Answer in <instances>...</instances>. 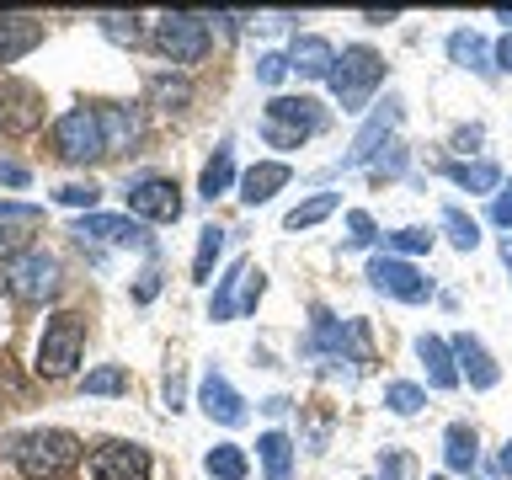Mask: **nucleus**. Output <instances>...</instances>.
Instances as JSON below:
<instances>
[{
  "instance_id": "2eb2a0df",
  "label": "nucleus",
  "mask_w": 512,
  "mask_h": 480,
  "mask_svg": "<svg viewBox=\"0 0 512 480\" xmlns=\"http://www.w3.org/2000/svg\"><path fill=\"white\" fill-rule=\"evenodd\" d=\"M395 123H400V102H395V96H384V107H379L374 118L363 123V134L352 139V150L342 155V171H352V166H368V160L379 155V144H384V134H390Z\"/></svg>"
},
{
  "instance_id": "dca6fc26",
  "label": "nucleus",
  "mask_w": 512,
  "mask_h": 480,
  "mask_svg": "<svg viewBox=\"0 0 512 480\" xmlns=\"http://www.w3.org/2000/svg\"><path fill=\"white\" fill-rule=\"evenodd\" d=\"M38 43H43V22H38V16H27V11H0V64L27 59Z\"/></svg>"
},
{
  "instance_id": "a19ab883",
  "label": "nucleus",
  "mask_w": 512,
  "mask_h": 480,
  "mask_svg": "<svg viewBox=\"0 0 512 480\" xmlns=\"http://www.w3.org/2000/svg\"><path fill=\"white\" fill-rule=\"evenodd\" d=\"M374 171L379 176H400V171H406V144H384V155H374Z\"/></svg>"
},
{
  "instance_id": "f257e3e1",
  "label": "nucleus",
  "mask_w": 512,
  "mask_h": 480,
  "mask_svg": "<svg viewBox=\"0 0 512 480\" xmlns=\"http://www.w3.org/2000/svg\"><path fill=\"white\" fill-rule=\"evenodd\" d=\"M11 459L22 464L27 480H70L80 464V438L64 427H38L11 443Z\"/></svg>"
},
{
  "instance_id": "a211bd4d",
  "label": "nucleus",
  "mask_w": 512,
  "mask_h": 480,
  "mask_svg": "<svg viewBox=\"0 0 512 480\" xmlns=\"http://www.w3.org/2000/svg\"><path fill=\"white\" fill-rule=\"evenodd\" d=\"M96 118H102L107 155H123V150H134V144L144 139V123H139V112H134V107H123V102H102V107H96Z\"/></svg>"
},
{
  "instance_id": "79ce46f5",
  "label": "nucleus",
  "mask_w": 512,
  "mask_h": 480,
  "mask_svg": "<svg viewBox=\"0 0 512 480\" xmlns=\"http://www.w3.org/2000/svg\"><path fill=\"white\" fill-rule=\"evenodd\" d=\"M379 475H384V480H406V475H411V459L395 454V448H384V454H379Z\"/></svg>"
},
{
  "instance_id": "cd10ccee",
  "label": "nucleus",
  "mask_w": 512,
  "mask_h": 480,
  "mask_svg": "<svg viewBox=\"0 0 512 480\" xmlns=\"http://www.w3.org/2000/svg\"><path fill=\"white\" fill-rule=\"evenodd\" d=\"M203 464H208V475H214V480H246V470H251L246 448H235V443H214Z\"/></svg>"
},
{
  "instance_id": "6ab92c4d",
  "label": "nucleus",
  "mask_w": 512,
  "mask_h": 480,
  "mask_svg": "<svg viewBox=\"0 0 512 480\" xmlns=\"http://www.w3.org/2000/svg\"><path fill=\"white\" fill-rule=\"evenodd\" d=\"M448 347H454V363H459V374L470 379L475 390H496V379H502V368L491 363V352L480 347L470 331H459V336H454V342H448Z\"/></svg>"
},
{
  "instance_id": "864d4df0",
  "label": "nucleus",
  "mask_w": 512,
  "mask_h": 480,
  "mask_svg": "<svg viewBox=\"0 0 512 480\" xmlns=\"http://www.w3.org/2000/svg\"><path fill=\"white\" fill-rule=\"evenodd\" d=\"M432 480H443V475H432Z\"/></svg>"
},
{
  "instance_id": "09e8293b",
  "label": "nucleus",
  "mask_w": 512,
  "mask_h": 480,
  "mask_svg": "<svg viewBox=\"0 0 512 480\" xmlns=\"http://www.w3.org/2000/svg\"><path fill=\"white\" fill-rule=\"evenodd\" d=\"M400 11H363V22H374V27H384V22H395Z\"/></svg>"
},
{
  "instance_id": "3c124183",
  "label": "nucleus",
  "mask_w": 512,
  "mask_h": 480,
  "mask_svg": "<svg viewBox=\"0 0 512 480\" xmlns=\"http://www.w3.org/2000/svg\"><path fill=\"white\" fill-rule=\"evenodd\" d=\"M502 262H507V272H512V235L502 240Z\"/></svg>"
},
{
  "instance_id": "39448f33",
  "label": "nucleus",
  "mask_w": 512,
  "mask_h": 480,
  "mask_svg": "<svg viewBox=\"0 0 512 480\" xmlns=\"http://www.w3.org/2000/svg\"><path fill=\"white\" fill-rule=\"evenodd\" d=\"M214 16H198V11H166L155 22V48L166 54L171 64H198L208 48H214V32H208Z\"/></svg>"
},
{
  "instance_id": "f8f14e48",
  "label": "nucleus",
  "mask_w": 512,
  "mask_h": 480,
  "mask_svg": "<svg viewBox=\"0 0 512 480\" xmlns=\"http://www.w3.org/2000/svg\"><path fill=\"white\" fill-rule=\"evenodd\" d=\"M38 230H43L38 203H0V262H16L22 251H32Z\"/></svg>"
},
{
  "instance_id": "e433bc0d",
  "label": "nucleus",
  "mask_w": 512,
  "mask_h": 480,
  "mask_svg": "<svg viewBox=\"0 0 512 480\" xmlns=\"http://www.w3.org/2000/svg\"><path fill=\"white\" fill-rule=\"evenodd\" d=\"M54 198H59L64 208H96V198H102V187H96V182H70V187H59Z\"/></svg>"
},
{
  "instance_id": "1a4fd4ad",
  "label": "nucleus",
  "mask_w": 512,
  "mask_h": 480,
  "mask_svg": "<svg viewBox=\"0 0 512 480\" xmlns=\"http://www.w3.org/2000/svg\"><path fill=\"white\" fill-rule=\"evenodd\" d=\"M368 283H374L379 294L400 299V304L432 299V278H427V272H416L411 262H400V256H374V262H368Z\"/></svg>"
},
{
  "instance_id": "aec40b11",
  "label": "nucleus",
  "mask_w": 512,
  "mask_h": 480,
  "mask_svg": "<svg viewBox=\"0 0 512 480\" xmlns=\"http://www.w3.org/2000/svg\"><path fill=\"white\" fill-rule=\"evenodd\" d=\"M288 176H294V171H288L283 160H256V166L240 176V203H251V208L267 203L278 187H288Z\"/></svg>"
},
{
  "instance_id": "a878e982",
  "label": "nucleus",
  "mask_w": 512,
  "mask_h": 480,
  "mask_svg": "<svg viewBox=\"0 0 512 480\" xmlns=\"http://www.w3.org/2000/svg\"><path fill=\"white\" fill-rule=\"evenodd\" d=\"M443 459H448V470H464V475H470V470H475V459H480L475 427H464V422L448 427V432H443Z\"/></svg>"
},
{
  "instance_id": "5701e85b",
  "label": "nucleus",
  "mask_w": 512,
  "mask_h": 480,
  "mask_svg": "<svg viewBox=\"0 0 512 480\" xmlns=\"http://www.w3.org/2000/svg\"><path fill=\"white\" fill-rule=\"evenodd\" d=\"M448 59H454V64H464V70H475V75L496 70V64H491V48H486V38H480V32H470V27L448 32Z\"/></svg>"
},
{
  "instance_id": "c9c22d12",
  "label": "nucleus",
  "mask_w": 512,
  "mask_h": 480,
  "mask_svg": "<svg viewBox=\"0 0 512 480\" xmlns=\"http://www.w3.org/2000/svg\"><path fill=\"white\" fill-rule=\"evenodd\" d=\"M384 246H390V251H400V256H422V251L432 246V235H427V230H416V224H411V230H395V235H384Z\"/></svg>"
},
{
  "instance_id": "412c9836",
  "label": "nucleus",
  "mask_w": 512,
  "mask_h": 480,
  "mask_svg": "<svg viewBox=\"0 0 512 480\" xmlns=\"http://www.w3.org/2000/svg\"><path fill=\"white\" fill-rule=\"evenodd\" d=\"M443 176L464 192H496L502 187V166H496V160H443Z\"/></svg>"
},
{
  "instance_id": "37998d69",
  "label": "nucleus",
  "mask_w": 512,
  "mask_h": 480,
  "mask_svg": "<svg viewBox=\"0 0 512 480\" xmlns=\"http://www.w3.org/2000/svg\"><path fill=\"white\" fill-rule=\"evenodd\" d=\"M283 75H288V59H283V54H262V59H256V80H267V86H278Z\"/></svg>"
},
{
  "instance_id": "72a5a7b5",
  "label": "nucleus",
  "mask_w": 512,
  "mask_h": 480,
  "mask_svg": "<svg viewBox=\"0 0 512 480\" xmlns=\"http://www.w3.org/2000/svg\"><path fill=\"white\" fill-rule=\"evenodd\" d=\"M331 208H336V192H315V198H304L283 224H288V230H310V224H320V219L331 214Z\"/></svg>"
},
{
  "instance_id": "ddd939ff",
  "label": "nucleus",
  "mask_w": 512,
  "mask_h": 480,
  "mask_svg": "<svg viewBox=\"0 0 512 480\" xmlns=\"http://www.w3.org/2000/svg\"><path fill=\"white\" fill-rule=\"evenodd\" d=\"M80 240H107V246H134V251H150V230L128 214H86L75 224Z\"/></svg>"
},
{
  "instance_id": "423d86ee",
  "label": "nucleus",
  "mask_w": 512,
  "mask_h": 480,
  "mask_svg": "<svg viewBox=\"0 0 512 480\" xmlns=\"http://www.w3.org/2000/svg\"><path fill=\"white\" fill-rule=\"evenodd\" d=\"M6 294H11L16 304H43V299H54V294H59V262H54V251L32 246V251L16 256V262H6Z\"/></svg>"
},
{
  "instance_id": "c03bdc74",
  "label": "nucleus",
  "mask_w": 512,
  "mask_h": 480,
  "mask_svg": "<svg viewBox=\"0 0 512 480\" xmlns=\"http://www.w3.org/2000/svg\"><path fill=\"white\" fill-rule=\"evenodd\" d=\"M160 294V267H150V272H139V283H134V299L139 304H150Z\"/></svg>"
},
{
  "instance_id": "2f4dec72",
  "label": "nucleus",
  "mask_w": 512,
  "mask_h": 480,
  "mask_svg": "<svg viewBox=\"0 0 512 480\" xmlns=\"http://www.w3.org/2000/svg\"><path fill=\"white\" fill-rule=\"evenodd\" d=\"M384 406H390L395 416H416V411L427 406V395H422V384L395 379V384H384Z\"/></svg>"
},
{
  "instance_id": "c756f323",
  "label": "nucleus",
  "mask_w": 512,
  "mask_h": 480,
  "mask_svg": "<svg viewBox=\"0 0 512 480\" xmlns=\"http://www.w3.org/2000/svg\"><path fill=\"white\" fill-rule=\"evenodd\" d=\"M219 251H224V230L219 224H208V230L198 235V256H192V278L208 283L214 278V262H219Z\"/></svg>"
},
{
  "instance_id": "7ed1b4c3",
  "label": "nucleus",
  "mask_w": 512,
  "mask_h": 480,
  "mask_svg": "<svg viewBox=\"0 0 512 480\" xmlns=\"http://www.w3.org/2000/svg\"><path fill=\"white\" fill-rule=\"evenodd\" d=\"M80 352H86V315L80 310H59L43 320V336H38V374L43 379H70Z\"/></svg>"
},
{
  "instance_id": "ea45409f",
  "label": "nucleus",
  "mask_w": 512,
  "mask_h": 480,
  "mask_svg": "<svg viewBox=\"0 0 512 480\" xmlns=\"http://www.w3.org/2000/svg\"><path fill=\"white\" fill-rule=\"evenodd\" d=\"M347 230H352V246H374V240H379L374 219H368L363 208H352V214H347Z\"/></svg>"
},
{
  "instance_id": "6e6552de",
  "label": "nucleus",
  "mask_w": 512,
  "mask_h": 480,
  "mask_svg": "<svg viewBox=\"0 0 512 480\" xmlns=\"http://www.w3.org/2000/svg\"><path fill=\"white\" fill-rule=\"evenodd\" d=\"M43 91L32 80H0V139H27L43 128Z\"/></svg>"
},
{
  "instance_id": "b1692460",
  "label": "nucleus",
  "mask_w": 512,
  "mask_h": 480,
  "mask_svg": "<svg viewBox=\"0 0 512 480\" xmlns=\"http://www.w3.org/2000/svg\"><path fill=\"white\" fill-rule=\"evenodd\" d=\"M246 272H251V262H235L214 283V304H208V315H214V320H235L240 315V288H246Z\"/></svg>"
},
{
  "instance_id": "c85d7f7f",
  "label": "nucleus",
  "mask_w": 512,
  "mask_h": 480,
  "mask_svg": "<svg viewBox=\"0 0 512 480\" xmlns=\"http://www.w3.org/2000/svg\"><path fill=\"white\" fill-rule=\"evenodd\" d=\"M150 96H155V107H166V112H182L192 102V86L182 75H150Z\"/></svg>"
},
{
  "instance_id": "f704fd0d",
  "label": "nucleus",
  "mask_w": 512,
  "mask_h": 480,
  "mask_svg": "<svg viewBox=\"0 0 512 480\" xmlns=\"http://www.w3.org/2000/svg\"><path fill=\"white\" fill-rule=\"evenodd\" d=\"M347 352H352V363H358V368H368V363L379 358V352H374V336H368V320H347V347H342V358H347Z\"/></svg>"
},
{
  "instance_id": "4be33fe9",
  "label": "nucleus",
  "mask_w": 512,
  "mask_h": 480,
  "mask_svg": "<svg viewBox=\"0 0 512 480\" xmlns=\"http://www.w3.org/2000/svg\"><path fill=\"white\" fill-rule=\"evenodd\" d=\"M416 352H422V363H427V384H432V390H454V384H459L454 347H448L443 336H422V342H416Z\"/></svg>"
},
{
  "instance_id": "f3484780",
  "label": "nucleus",
  "mask_w": 512,
  "mask_h": 480,
  "mask_svg": "<svg viewBox=\"0 0 512 480\" xmlns=\"http://www.w3.org/2000/svg\"><path fill=\"white\" fill-rule=\"evenodd\" d=\"M288 70L304 75V80H331L336 48L320 38V32H304V38H294V48H288Z\"/></svg>"
},
{
  "instance_id": "0eeeda50",
  "label": "nucleus",
  "mask_w": 512,
  "mask_h": 480,
  "mask_svg": "<svg viewBox=\"0 0 512 480\" xmlns=\"http://www.w3.org/2000/svg\"><path fill=\"white\" fill-rule=\"evenodd\" d=\"M54 150H59V160H70V166H86V160H102V155H107L102 118H96L91 107H75V112H64V118L54 123Z\"/></svg>"
},
{
  "instance_id": "8fccbe9b",
  "label": "nucleus",
  "mask_w": 512,
  "mask_h": 480,
  "mask_svg": "<svg viewBox=\"0 0 512 480\" xmlns=\"http://www.w3.org/2000/svg\"><path fill=\"white\" fill-rule=\"evenodd\" d=\"M502 475L512 480V438H507V448H502Z\"/></svg>"
},
{
  "instance_id": "a18cd8bd",
  "label": "nucleus",
  "mask_w": 512,
  "mask_h": 480,
  "mask_svg": "<svg viewBox=\"0 0 512 480\" xmlns=\"http://www.w3.org/2000/svg\"><path fill=\"white\" fill-rule=\"evenodd\" d=\"M0 187H27V166H22V160H0Z\"/></svg>"
},
{
  "instance_id": "4468645a",
  "label": "nucleus",
  "mask_w": 512,
  "mask_h": 480,
  "mask_svg": "<svg viewBox=\"0 0 512 480\" xmlns=\"http://www.w3.org/2000/svg\"><path fill=\"white\" fill-rule=\"evenodd\" d=\"M198 406L214 416L219 427H240V422H246V400L235 395V384L224 379L219 368H208V374H203V384H198Z\"/></svg>"
},
{
  "instance_id": "4c0bfd02",
  "label": "nucleus",
  "mask_w": 512,
  "mask_h": 480,
  "mask_svg": "<svg viewBox=\"0 0 512 480\" xmlns=\"http://www.w3.org/2000/svg\"><path fill=\"white\" fill-rule=\"evenodd\" d=\"M102 32H107L112 43H128V48H134V43H144V32H139V22H134V16H102Z\"/></svg>"
},
{
  "instance_id": "603ef678",
  "label": "nucleus",
  "mask_w": 512,
  "mask_h": 480,
  "mask_svg": "<svg viewBox=\"0 0 512 480\" xmlns=\"http://www.w3.org/2000/svg\"><path fill=\"white\" fill-rule=\"evenodd\" d=\"M496 22H507V32H512V11H496Z\"/></svg>"
},
{
  "instance_id": "49530a36",
  "label": "nucleus",
  "mask_w": 512,
  "mask_h": 480,
  "mask_svg": "<svg viewBox=\"0 0 512 480\" xmlns=\"http://www.w3.org/2000/svg\"><path fill=\"white\" fill-rule=\"evenodd\" d=\"M491 219L502 224V230H512V192H496V203H491Z\"/></svg>"
},
{
  "instance_id": "f03ea898",
  "label": "nucleus",
  "mask_w": 512,
  "mask_h": 480,
  "mask_svg": "<svg viewBox=\"0 0 512 480\" xmlns=\"http://www.w3.org/2000/svg\"><path fill=\"white\" fill-rule=\"evenodd\" d=\"M331 123V112L315 96H272L262 107V139L272 150H299L304 139H315Z\"/></svg>"
},
{
  "instance_id": "473e14b6",
  "label": "nucleus",
  "mask_w": 512,
  "mask_h": 480,
  "mask_svg": "<svg viewBox=\"0 0 512 480\" xmlns=\"http://www.w3.org/2000/svg\"><path fill=\"white\" fill-rule=\"evenodd\" d=\"M443 230H448V240H454L459 251H475L480 246V224L464 214V208H454V203L443 208Z\"/></svg>"
},
{
  "instance_id": "20e7f679",
  "label": "nucleus",
  "mask_w": 512,
  "mask_h": 480,
  "mask_svg": "<svg viewBox=\"0 0 512 480\" xmlns=\"http://www.w3.org/2000/svg\"><path fill=\"white\" fill-rule=\"evenodd\" d=\"M379 80H384V59L368 43H352V48H342V59L331 70V91L342 102V112H363V102L374 96Z\"/></svg>"
},
{
  "instance_id": "393cba45",
  "label": "nucleus",
  "mask_w": 512,
  "mask_h": 480,
  "mask_svg": "<svg viewBox=\"0 0 512 480\" xmlns=\"http://www.w3.org/2000/svg\"><path fill=\"white\" fill-rule=\"evenodd\" d=\"M230 182H235V150H230V144H219V150L208 155L203 176H198V192H203L208 203H214L219 192H230Z\"/></svg>"
},
{
  "instance_id": "9b49d317",
  "label": "nucleus",
  "mask_w": 512,
  "mask_h": 480,
  "mask_svg": "<svg viewBox=\"0 0 512 480\" xmlns=\"http://www.w3.org/2000/svg\"><path fill=\"white\" fill-rule=\"evenodd\" d=\"M91 480H150V448L112 438L91 454Z\"/></svg>"
},
{
  "instance_id": "7c9ffc66",
  "label": "nucleus",
  "mask_w": 512,
  "mask_h": 480,
  "mask_svg": "<svg viewBox=\"0 0 512 480\" xmlns=\"http://www.w3.org/2000/svg\"><path fill=\"white\" fill-rule=\"evenodd\" d=\"M80 390H86V395H123V390H128V368H123V363L91 368V374L80 379Z\"/></svg>"
},
{
  "instance_id": "de8ad7c7",
  "label": "nucleus",
  "mask_w": 512,
  "mask_h": 480,
  "mask_svg": "<svg viewBox=\"0 0 512 480\" xmlns=\"http://www.w3.org/2000/svg\"><path fill=\"white\" fill-rule=\"evenodd\" d=\"M496 70H512V32L496 43Z\"/></svg>"
},
{
  "instance_id": "bb28decb",
  "label": "nucleus",
  "mask_w": 512,
  "mask_h": 480,
  "mask_svg": "<svg viewBox=\"0 0 512 480\" xmlns=\"http://www.w3.org/2000/svg\"><path fill=\"white\" fill-rule=\"evenodd\" d=\"M256 454H262L267 480H288V475H294V438H288V432H267V438L256 443Z\"/></svg>"
},
{
  "instance_id": "9d476101",
  "label": "nucleus",
  "mask_w": 512,
  "mask_h": 480,
  "mask_svg": "<svg viewBox=\"0 0 512 480\" xmlns=\"http://www.w3.org/2000/svg\"><path fill=\"white\" fill-rule=\"evenodd\" d=\"M128 208L150 224H176L182 219V187H176L171 176H139V182L128 187Z\"/></svg>"
},
{
  "instance_id": "58836bf2",
  "label": "nucleus",
  "mask_w": 512,
  "mask_h": 480,
  "mask_svg": "<svg viewBox=\"0 0 512 480\" xmlns=\"http://www.w3.org/2000/svg\"><path fill=\"white\" fill-rule=\"evenodd\" d=\"M262 294H267V272H262V267H251V272H246V288H240V315H251Z\"/></svg>"
}]
</instances>
